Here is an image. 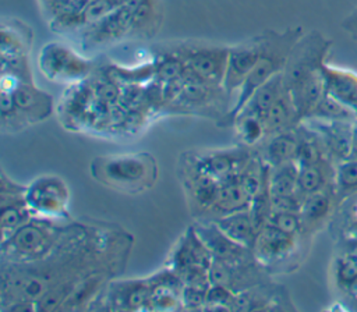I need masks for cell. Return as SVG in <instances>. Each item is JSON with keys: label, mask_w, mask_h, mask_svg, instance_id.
Listing matches in <instances>:
<instances>
[{"label": "cell", "mask_w": 357, "mask_h": 312, "mask_svg": "<svg viewBox=\"0 0 357 312\" xmlns=\"http://www.w3.org/2000/svg\"><path fill=\"white\" fill-rule=\"evenodd\" d=\"M303 33L304 31L300 25L286 28L284 31L268 29L264 32L262 54L236 93L227 113L218 120L219 125H233L236 116L245 106L251 95L269 78L283 71L291 49Z\"/></svg>", "instance_id": "6da1fadb"}, {"label": "cell", "mask_w": 357, "mask_h": 312, "mask_svg": "<svg viewBox=\"0 0 357 312\" xmlns=\"http://www.w3.org/2000/svg\"><path fill=\"white\" fill-rule=\"evenodd\" d=\"M89 171L98 182L120 192H144L158 181L156 160L145 152L98 156Z\"/></svg>", "instance_id": "7a4b0ae2"}, {"label": "cell", "mask_w": 357, "mask_h": 312, "mask_svg": "<svg viewBox=\"0 0 357 312\" xmlns=\"http://www.w3.org/2000/svg\"><path fill=\"white\" fill-rule=\"evenodd\" d=\"M66 227L54 220L32 217L1 241L3 262L31 263L46 258L59 244Z\"/></svg>", "instance_id": "3957f363"}, {"label": "cell", "mask_w": 357, "mask_h": 312, "mask_svg": "<svg viewBox=\"0 0 357 312\" xmlns=\"http://www.w3.org/2000/svg\"><path fill=\"white\" fill-rule=\"evenodd\" d=\"M307 244L305 237L284 233L265 223L254 241L252 255L268 273L290 272L300 265Z\"/></svg>", "instance_id": "277c9868"}, {"label": "cell", "mask_w": 357, "mask_h": 312, "mask_svg": "<svg viewBox=\"0 0 357 312\" xmlns=\"http://www.w3.org/2000/svg\"><path fill=\"white\" fill-rule=\"evenodd\" d=\"M332 42L318 31H310L296 42L282 71L284 88L293 89L308 78L321 74Z\"/></svg>", "instance_id": "5b68a950"}, {"label": "cell", "mask_w": 357, "mask_h": 312, "mask_svg": "<svg viewBox=\"0 0 357 312\" xmlns=\"http://www.w3.org/2000/svg\"><path fill=\"white\" fill-rule=\"evenodd\" d=\"M40 72L50 81L78 84L92 74L93 61L60 42H49L38 54Z\"/></svg>", "instance_id": "8992f818"}, {"label": "cell", "mask_w": 357, "mask_h": 312, "mask_svg": "<svg viewBox=\"0 0 357 312\" xmlns=\"http://www.w3.org/2000/svg\"><path fill=\"white\" fill-rule=\"evenodd\" d=\"M25 199L33 217L61 221L70 219V189L57 176H40L26 185Z\"/></svg>", "instance_id": "52a82bcc"}, {"label": "cell", "mask_w": 357, "mask_h": 312, "mask_svg": "<svg viewBox=\"0 0 357 312\" xmlns=\"http://www.w3.org/2000/svg\"><path fill=\"white\" fill-rule=\"evenodd\" d=\"M166 50L177 54L185 68L195 77L209 84L223 86L229 46L184 42Z\"/></svg>", "instance_id": "ba28073f"}, {"label": "cell", "mask_w": 357, "mask_h": 312, "mask_svg": "<svg viewBox=\"0 0 357 312\" xmlns=\"http://www.w3.org/2000/svg\"><path fill=\"white\" fill-rule=\"evenodd\" d=\"M329 265L333 291L349 311H357V237H339Z\"/></svg>", "instance_id": "9c48e42d"}, {"label": "cell", "mask_w": 357, "mask_h": 312, "mask_svg": "<svg viewBox=\"0 0 357 312\" xmlns=\"http://www.w3.org/2000/svg\"><path fill=\"white\" fill-rule=\"evenodd\" d=\"M178 176L190 210L197 219L206 217L216 202L220 182L202 171L187 153L180 157Z\"/></svg>", "instance_id": "30bf717a"}, {"label": "cell", "mask_w": 357, "mask_h": 312, "mask_svg": "<svg viewBox=\"0 0 357 312\" xmlns=\"http://www.w3.org/2000/svg\"><path fill=\"white\" fill-rule=\"evenodd\" d=\"M264 50V32L248 38L240 43L229 46L226 72L223 78V89L230 104L243 85L247 75L258 63Z\"/></svg>", "instance_id": "8fae6325"}, {"label": "cell", "mask_w": 357, "mask_h": 312, "mask_svg": "<svg viewBox=\"0 0 357 312\" xmlns=\"http://www.w3.org/2000/svg\"><path fill=\"white\" fill-rule=\"evenodd\" d=\"M134 1L119 6L100 20L84 26L81 43L85 47H102L113 45L127 36H131L132 29Z\"/></svg>", "instance_id": "7c38bea8"}, {"label": "cell", "mask_w": 357, "mask_h": 312, "mask_svg": "<svg viewBox=\"0 0 357 312\" xmlns=\"http://www.w3.org/2000/svg\"><path fill=\"white\" fill-rule=\"evenodd\" d=\"M187 155L202 171L222 182L237 177L254 153L248 146L243 145L231 149L187 152Z\"/></svg>", "instance_id": "4fadbf2b"}, {"label": "cell", "mask_w": 357, "mask_h": 312, "mask_svg": "<svg viewBox=\"0 0 357 312\" xmlns=\"http://www.w3.org/2000/svg\"><path fill=\"white\" fill-rule=\"evenodd\" d=\"M192 227L208 247L213 258L225 260L230 265H243L255 259L252 249L233 241L216 226L213 220L197 219Z\"/></svg>", "instance_id": "5bb4252c"}, {"label": "cell", "mask_w": 357, "mask_h": 312, "mask_svg": "<svg viewBox=\"0 0 357 312\" xmlns=\"http://www.w3.org/2000/svg\"><path fill=\"white\" fill-rule=\"evenodd\" d=\"M151 281L146 279H130L109 283L107 290L100 297L106 309L114 311H145L151 299Z\"/></svg>", "instance_id": "9a60e30c"}, {"label": "cell", "mask_w": 357, "mask_h": 312, "mask_svg": "<svg viewBox=\"0 0 357 312\" xmlns=\"http://www.w3.org/2000/svg\"><path fill=\"white\" fill-rule=\"evenodd\" d=\"M339 205L333 185L303 198L300 208V219L303 235L310 240L321 228L329 224Z\"/></svg>", "instance_id": "2e32d148"}, {"label": "cell", "mask_w": 357, "mask_h": 312, "mask_svg": "<svg viewBox=\"0 0 357 312\" xmlns=\"http://www.w3.org/2000/svg\"><path fill=\"white\" fill-rule=\"evenodd\" d=\"M212 258L213 256L208 247L199 238L194 227L190 226L172 251V255L167 260V267L174 270L180 277L183 273L192 269L208 270Z\"/></svg>", "instance_id": "e0dca14e"}, {"label": "cell", "mask_w": 357, "mask_h": 312, "mask_svg": "<svg viewBox=\"0 0 357 312\" xmlns=\"http://www.w3.org/2000/svg\"><path fill=\"white\" fill-rule=\"evenodd\" d=\"M322 77L325 92L357 117V72L325 63Z\"/></svg>", "instance_id": "ac0fdd59"}, {"label": "cell", "mask_w": 357, "mask_h": 312, "mask_svg": "<svg viewBox=\"0 0 357 312\" xmlns=\"http://www.w3.org/2000/svg\"><path fill=\"white\" fill-rule=\"evenodd\" d=\"M11 93L15 104L31 124L40 123L52 116L54 109L52 95L38 88L33 81L20 82V85Z\"/></svg>", "instance_id": "d6986e66"}, {"label": "cell", "mask_w": 357, "mask_h": 312, "mask_svg": "<svg viewBox=\"0 0 357 312\" xmlns=\"http://www.w3.org/2000/svg\"><path fill=\"white\" fill-rule=\"evenodd\" d=\"M298 146L297 127L266 136L262 141V149L259 156L269 166L275 167L294 160Z\"/></svg>", "instance_id": "ffe728a7"}, {"label": "cell", "mask_w": 357, "mask_h": 312, "mask_svg": "<svg viewBox=\"0 0 357 312\" xmlns=\"http://www.w3.org/2000/svg\"><path fill=\"white\" fill-rule=\"evenodd\" d=\"M335 162L326 156L314 163L298 167V192L304 198L307 195L322 191L333 185Z\"/></svg>", "instance_id": "44dd1931"}, {"label": "cell", "mask_w": 357, "mask_h": 312, "mask_svg": "<svg viewBox=\"0 0 357 312\" xmlns=\"http://www.w3.org/2000/svg\"><path fill=\"white\" fill-rule=\"evenodd\" d=\"M251 203L250 196L247 195V192L244 191V188L240 184L238 176L229 178L226 181H222L219 184V192L216 196V202L213 205V208L211 209V212L206 214V217L204 219H218L220 216L237 212V210H243V209H248Z\"/></svg>", "instance_id": "7402d4cb"}, {"label": "cell", "mask_w": 357, "mask_h": 312, "mask_svg": "<svg viewBox=\"0 0 357 312\" xmlns=\"http://www.w3.org/2000/svg\"><path fill=\"white\" fill-rule=\"evenodd\" d=\"M213 221L233 241L252 249L254 241L259 230L254 223L250 209H243L220 216L218 219H213Z\"/></svg>", "instance_id": "603a6c76"}, {"label": "cell", "mask_w": 357, "mask_h": 312, "mask_svg": "<svg viewBox=\"0 0 357 312\" xmlns=\"http://www.w3.org/2000/svg\"><path fill=\"white\" fill-rule=\"evenodd\" d=\"M300 124V118L291 99V95L287 89L282 92V95L276 99V102L269 109L264 125H265V138L273 134L287 131L296 128ZM264 138V139H265Z\"/></svg>", "instance_id": "cb8c5ba5"}, {"label": "cell", "mask_w": 357, "mask_h": 312, "mask_svg": "<svg viewBox=\"0 0 357 312\" xmlns=\"http://www.w3.org/2000/svg\"><path fill=\"white\" fill-rule=\"evenodd\" d=\"M160 0H134L131 38H152L162 25Z\"/></svg>", "instance_id": "d4e9b609"}, {"label": "cell", "mask_w": 357, "mask_h": 312, "mask_svg": "<svg viewBox=\"0 0 357 312\" xmlns=\"http://www.w3.org/2000/svg\"><path fill=\"white\" fill-rule=\"evenodd\" d=\"M284 82H283V75L282 72L273 75L269 78L265 84H262L248 99L245 106L241 110H247L250 113L257 114L262 120H265L269 109L272 104L276 102V99L282 95L284 91ZM240 110V111H241ZM238 111V113H240Z\"/></svg>", "instance_id": "484cf974"}, {"label": "cell", "mask_w": 357, "mask_h": 312, "mask_svg": "<svg viewBox=\"0 0 357 312\" xmlns=\"http://www.w3.org/2000/svg\"><path fill=\"white\" fill-rule=\"evenodd\" d=\"M33 40L32 29L14 18L1 22V53H28Z\"/></svg>", "instance_id": "4316f807"}, {"label": "cell", "mask_w": 357, "mask_h": 312, "mask_svg": "<svg viewBox=\"0 0 357 312\" xmlns=\"http://www.w3.org/2000/svg\"><path fill=\"white\" fill-rule=\"evenodd\" d=\"M269 192L271 196H284L298 192V166L294 160L269 167Z\"/></svg>", "instance_id": "83f0119b"}, {"label": "cell", "mask_w": 357, "mask_h": 312, "mask_svg": "<svg viewBox=\"0 0 357 312\" xmlns=\"http://www.w3.org/2000/svg\"><path fill=\"white\" fill-rule=\"evenodd\" d=\"M233 127L237 134V138L244 146H248V148L257 146L265 138L264 120L247 110H241L236 116L233 121Z\"/></svg>", "instance_id": "f1b7e54d"}, {"label": "cell", "mask_w": 357, "mask_h": 312, "mask_svg": "<svg viewBox=\"0 0 357 312\" xmlns=\"http://www.w3.org/2000/svg\"><path fill=\"white\" fill-rule=\"evenodd\" d=\"M333 189L339 202L357 192V157L335 163Z\"/></svg>", "instance_id": "f546056e"}, {"label": "cell", "mask_w": 357, "mask_h": 312, "mask_svg": "<svg viewBox=\"0 0 357 312\" xmlns=\"http://www.w3.org/2000/svg\"><path fill=\"white\" fill-rule=\"evenodd\" d=\"M28 125L31 123L15 104L13 93L1 91V130L4 132H18Z\"/></svg>", "instance_id": "4dcf8cb0"}, {"label": "cell", "mask_w": 357, "mask_h": 312, "mask_svg": "<svg viewBox=\"0 0 357 312\" xmlns=\"http://www.w3.org/2000/svg\"><path fill=\"white\" fill-rule=\"evenodd\" d=\"M266 224L273 226L284 233L303 235L301 219L298 212H276L272 210L266 219ZM304 237V235H303Z\"/></svg>", "instance_id": "1f68e13d"}, {"label": "cell", "mask_w": 357, "mask_h": 312, "mask_svg": "<svg viewBox=\"0 0 357 312\" xmlns=\"http://www.w3.org/2000/svg\"><path fill=\"white\" fill-rule=\"evenodd\" d=\"M117 6H123V4H127V3H131V1H134V0H113Z\"/></svg>", "instance_id": "d6a6232c"}, {"label": "cell", "mask_w": 357, "mask_h": 312, "mask_svg": "<svg viewBox=\"0 0 357 312\" xmlns=\"http://www.w3.org/2000/svg\"><path fill=\"white\" fill-rule=\"evenodd\" d=\"M347 235H353V237H357V226L349 233V234H346V235H342V237H347ZM339 238V237H337Z\"/></svg>", "instance_id": "836d02e7"}]
</instances>
